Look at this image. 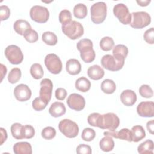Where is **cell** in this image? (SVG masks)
Here are the masks:
<instances>
[{
    "label": "cell",
    "mask_w": 154,
    "mask_h": 154,
    "mask_svg": "<svg viewBox=\"0 0 154 154\" xmlns=\"http://www.w3.org/2000/svg\"><path fill=\"white\" fill-rule=\"evenodd\" d=\"M93 46L92 41L88 38L81 39L77 43L76 48L80 52L81 58L86 63H91L95 59L96 54Z\"/></svg>",
    "instance_id": "1"
},
{
    "label": "cell",
    "mask_w": 154,
    "mask_h": 154,
    "mask_svg": "<svg viewBox=\"0 0 154 154\" xmlns=\"http://www.w3.org/2000/svg\"><path fill=\"white\" fill-rule=\"evenodd\" d=\"M120 125V119L114 113L108 112L104 114H100L97 126L102 129L108 131H115Z\"/></svg>",
    "instance_id": "2"
},
{
    "label": "cell",
    "mask_w": 154,
    "mask_h": 154,
    "mask_svg": "<svg viewBox=\"0 0 154 154\" xmlns=\"http://www.w3.org/2000/svg\"><path fill=\"white\" fill-rule=\"evenodd\" d=\"M63 32L71 40H76L80 38L84 34V28L81 23L71 20L70 22L62 25Z\"/></svg>",
    "instance_id": "3"
},
{
    "label": "cell",
    "mask_w": 154,
    "mask_h": 154,
    "mask_svg": "<svg viewBox=\"0 0 154 154\" xmlns=\"http://www.w3.org/2000/svg\"><path fill=\"white\" fill-rule=\"evenodd\" d=\"M91 19L96 24L102 23L106 17L107 6L104 2H97L93 4L90 8Z\"/></svg>",
    "instance_id": "4"
},
{
    "label": "cell",
    "mask_w": 154,
    "mask_h": 154,
    "mask_svg": "<svg viewBox=\"0 0 154 154\" xmlns=\"http://www.w3.org/2000/svg\"><path fill=\"white\" fill-rule=\"evenodd\" d=\"M151 22V17L146 11H137L131 13L130 25L135 29H141L148 26Z\"/></svg>",
    "instance_id": "5"
},
{
    "label": "cell",
    "mask_w": 154,
    "mask_h": 154,
    "mask_svg": "<svg viewBox=\"0 0 154 154\" xmlns=\"http://www.w3.org/2000/svg\"><path fill=\"white\" fill-rule=\"evenodd\" d=\"M60 131L66 137L72 138L76 137L79 133L77 123L70 119H63L58 124Z\"/></svg>",
    "instance_id": "6"
},
{
    "label": "cell",
    "mask_w": 154,
    "mask_h": 154,
    "mask_svg": "<svg viewBox=\"0 0 154 154\" xmlns=\"http://www.w3.org/2000/svg\"><path fill=\"white\" fill-rule=\"evenodd\" d=\"M101 64L105 69L112 72H116L122 69L125 64V60H120L113 55L106 54L101 58Z\"/></svg>",
    "instance_id": "7"
},
{
    "label": "cell",
    "mask_w": 154,
    "mask_h": 154,
    "mask_svg": "<svg viewBox=\"0 0 154 154\" xmlns=\"http://www.w3.org/2000/svg\"><path fill=\"white\" fill-rule=\"evenodd\" d=\"M45 64L49 70L52 74H59L63 68L62 62L58 55L55 54H49L45 58Z\"/></svg>",
    "instance_id": "8"
},
{
    "label": "cell",
    "mask_w": 154,
    "mask_h": 154,
    "mask_svg": "<svg viewBox=\"0 0 154 154\" xmlns=\"http://www.w3.org/2000/svg\"><path fill=\"white\" fill-rule=\"evenodd\" d=\"M7 59L12 64H19L23 60V53L19 47L14 45L8 46L4 51Z\"/></svg>",
    "instance_id": "9"
},
{
    "label": "cell",
    "mask_w": 154,
    "mask_h": 154,
    "mask_svg": "<svg viewBox=\"0 0 154 154\" xmlns=\"http://www.w3.org/2000/svg\"><path fill=\"white\" fill-rule=\"evenodd\" d=\"M31 19L37 23H43L46 22L49 17L48 9L41 5H34L31 7L29 11Z\"/></svg>",
    "instance_id": "10"
},
{
    "label": "cell",
    "mask_w": 154,
    "mask_h": 154,
    "mask_svg": "<svg viewBox=\"0 0 154 154\" xmlns=\"http://www.w3.org/2000/svg\"><path fill=\"white\" fill-rule=\"evenodd\" d=\"M113 13L122 24H130L131 21V14L129 13V9L125 4L119 3L115 5L113 8Z\"/></svg>",
    "instance_id": "11"
},
{
    "label": "cell",
    "mask_w": 154,
    "mask_h": 154,
    "mask_svg": "<svg viewBox=\"0 0 154 154\" xmlns=\"http://www.w3.org/2000/svg\"><path fill=\"white\" fill-rule=\"evenodd\" d=\"M67 103L70 108L79 111L84 108L85 100L84 97L81 95L77 93H72L68 96Z\"/></svg>",
    "instance_id": "12"
},
{
    "label": "cell",
    "mask_w": 154,
    "mask_h": 154,
    "mask_svg": "<svg viewBox=\"0 0 154 154\" xmlns=\"http://www.w3.org/2000/svg\"><path fill=\"white\" fill-rule=\"evenodd\" d=\"M40 85V97L49 103L52 97V93L53 89L52 82L51 79L48 78H44L41 81Z\"/></svg>",
    "instance_id": "13"
},
{
    "label": "cell",
    "mask_w": 154,
    "mask_h": 154,
    "mask_svg": "<svg viewBox=\"0 0 154 154\" xmlns=\"http://www.w3.org/2000/svg\"><path fill=\"white\" fill-rule=\"evenodd\" d=\"M32 92L29 87L24 84L17 85L14 90V95L16 99L20 102H25L31 97Z\"/></svg>",
    "instance_id": "14"
},
{
    "label": "cell",
    "mask_w": 154,
    "mask_h": 154,
    "mask_svg": "<svg viewBox=\"0 0 154 154\" xmlns=\"http://www.w3.org/2000/svg\"><path fill=\"white\" fill-rule=\"evenodd\" d=\"M137 112L141 117H152L154 115V103L152 101L140 102L137 107Z\"/></svg>",
    "instance_id": "15"
},
{
    "label": "cell",
    "mask_w": 154,
    "mask_h": 154,
    "mask_svg": "<svg viewBox=\"0 0 154 154\" xmlns=\"http://www.w3.org/2000/svg\"><path fill=\"white\" fill-rule=\"evenodd\" d=\"M120 100L125 106H130L134 105L137 101V94L131 90H125L120 94Z\"/></svg>",
    "instance_id": "16"
},
{
    "label": "cell",
    "mask_w": 154,
    "mask_h": 154,
    "mask_svg": "<svg viewBox=\"0 0 154 154\" xmlns=\"http://www.w3.org/2000/svg\"><path fill=\"white\" fill-rule=\"evenodd\" d=\"M66 112L64 104L61 102H55L49 108V113L54 117H58L64 115Z\"/></svg>",
    "instance_id": "17"
},
{
    "label": "cell",
    "mask_w": 154,
    "mask_h": 154,
    "mask_svg": "<svg viewBox=\"0 0 154 154\" xmlns=\"http://www.w3.org/2000/svg\"><path fill=\"white\" fill-rule=\"evenodd\" d=\"M66 69L69 74L76 75L81 72V65L78 60L71 58L67 61L66 64Z\"/></svg>",
    "instance_id": "18"
},
{
    "label": "cell",
    "mask_w": 154,
    "mask_h": 154,
    "mask_svg": "<svg viewBox=\"0 0 154 154\" xmlns=\"http://www.w3.org/2000/svg\"><path fill=\"white\" fill-rule=\"evenodd\" d=\"M87 75L93 80H99L103 77L105 72L100 66L95 64L90 66L88 69Z\"/></svg>",
    "instance_id": "19"
},
{
    "label": "cell",
    "mask_w": 154,
    "mask_h": 154,
    "mask_svg": "<svg viewBox=\"0 0 154 154\" xmlns=\"http://www.w3.org/2000/svg\"><path fill=\"white\" fill-rule=\"evenodd\" d=\"M13 152L15 154H32V147L28 142H18L13 146Z\"/></svg>",
    "instance_id": "20"
},
{
    "label": "cell",
    "mask_w": 154,
    "mask_h": 154,
    "mask_svg": "<svg viewBox=\"0 0 154 154\" xmlns=\"http://www.w3.org/2000/svg\"><path fill=\"white\" fill-rule=\"evenodd\" d=\"M13 28L17 34L20 35H23L28 29L31 28V26L28 21L23 19H19L17 20L14 23Z\"/></svg>",
    "instance_id": "21"
},
{
    "label": "cell",
    "mask_w": 154,
    "mask_h": 154,
    "mask_svg": "<svg viewBox=\"0 0 154 154\" xmlns=\"http://www.w3.org/2000/svg\"><path fill=\"white\" fill-rule=\"evenodd\" d=\"M132 141L137 143L145 138L146 132L142 126L135 125L131 129Z\"/></svg>",
    "instance_id": "22"
},
{
    "label": "cell",
    "mask_w": 154,
    "mask_h": 154,
    "mask_svg": "<svg viewBox=\"0 0 154 154\" xmlns=\"http://www.w3.org/2000/svg\"><path fill=\"white\" fill-rule=\"evenodd\" d=\"M112 49V54L114 57L120 60H125L128 54V48L126 46L119 44Z\"/></svg>",
    "instance_id": "23"
},
{
    "label": "cell",
    "mask_w": 154,
    "mask_h": 154,
    "mask_svg": "<svg viewBox=\"0 0 154 154\" xmlns=\"http://www.w3.org/2000/svg\"><path fill=\"white\" fill-rule=\"evenodd\" d=\"M114 145L115 144L112 138L109 136H105L99 141V147L100 149L105 152L112 150Z\"/></svg>",
    "instance_id": "24"
},
{
    "label": "cell",
    "mask_w": 154,
    "mask_h": 154,
    "mask_svg": "<svg viewBox=\"0 0 154 154\" xmlns=\"http://www.w3.org/2000/svg\"><path fill=\"white\" fill-rule=\"evenodd\" d=\"M91 87L90 81L84 76L78 78L75 81V88L81 92H87Z\"/></svg>",
    "instance_id": "25"
},
{
    "label": "cell",
    "mask_w": 154,
    "mask_h": 154,
    "mask_svg": "<svg viewBox=\"0 0 154 154\" xmlns=\"http://www.w3.org/2000/svg\"><path fill=\"white\" fill-rule=\"evenodd\" d=\"M102 91L106 94H112L116 90V85L114 81L110 79H104L100 85Z\"/></svg>",
    "instance_id": "26"
},
{
    "label": "cell",
    "mask_w": 154,
    "mask_h": 154,
    "mask_svg": "<svg viewBox=\"0 0 154 154\" xmlns=\"http://www.w3.org/2000/svg\"><path fill=\"white\" fill-rule=\"evenodd\" d=\"M138 152L140 154H146L153 153V142L151 140H147L141 143L137 148Z\"/></svg>",
    "instance_id": "27"
},
{
    "label": "cell",
    "mask_w": 154,
    "mask_h": 154,
    "mask_svg": "<svg viewBox=\"0 0 154 154\" xmlns=\"http://www.w3.org/2000/svg\"><path fill=\"white\" fill-rule=\"evenodd\" d=\"M87 8L84 4L79 3L73 8L74 16L77 19H84L87 15Z\"/></svg>",
    "instance_id": "28"
},
{
    "label": "cell",
    "mask_w": 154,
    "mask_h": 154,
    "mask_svg": "<svg viewBox=\"0 0 154 154\" xmlns=\"http://www.w3.org/2000/svg\"><path fill=\"white\" fill-rule=\"evenodd\" d=\"M23 126L19 123H14L10 127L11 133L13 138L17 140L23 139Z\"/></svg>",
    "instance_id": "29"
},
{
    "label": "cell",
    "mask_w": 154,
    "mask_h": 154,
    "mask_svg": "<svg viewBox=\"0 0 154 154\" xmlns=\"http://www.w3.org/2000/svg\"><path fill=\"white\" fill-rule=\"evenodd\" d=\"M42 39L45 44L49 46H54L58 42V38L55 34L51 31L43 32L42 35Z\"/></svg>",
    "instance_id": "30"
},
{
    "label": "cell",
    "mask_w": 154,
    "mask_h": 154,
    "mask_svg": "<svg viewBox=\"0 0 154 154\" xmlns=\"http://www.w3.org/2000/svg\"><path fill=\"white\" fill-rule=\"evenodd\" d=\"M30 73L35 79L42 78L44 74L42 66L38 63H34L30 67Z\"/></svg>",
    "instance_id": "31"
},
{
    "label": "cell",
    "mask_w": 154,
    "mask_h": 154,
    "mask_svg": "<svg viewBox=\"0 0 154 154\" xmlns=\"http://www.w3.org/2000/svg\"><path fill=\"white\" fill-rule=\"evenodd\" d=\"M99 46L102 50L104 51H109L114 48V40L110 37H104L100 40L99 42Z\"/></svg>",
    "instance_id": "32"
},
{
    "label": "cell",
    "mask_w": 154,
    "mask_h": 154,
    "mask_svg": "<svg viewBox=\"0 0 154 154\" xmlns=\"http://www.w3.org/2000/svg\"><path fill=\"white\" fill-rule=\"evenodd\" d=\"M22 76V72L19 68L15 67L13 68L8 75V81L11 84H15L17 82Z\"/></svg>",
    "instance_id": "33"
},
{
    "label": "cell",
    "mask_w": 154,
    "mask_h": 154,
    "mask_svg": "<svg viewBox=\"0 0 154 154\" xmlns=\"http://www.w3.org/2000/svg\"><path fill=\"white\" fill-rule=\"evenodd\" d=\"M116 138L123 140L129 142L132 141L131 131L128 128H123L119 131H116Z\"/></svg>",
    "instance_id": "34"
},
{
    "label": "cell",
    "mask_w": 154,
    "mask_h": 154,
    "mask_svg": "<svg viewBox=\"0 0 154 154\" xmlns=\"http://www.w3.org/2000/svg\"><path fill=\"white\" fill-rule=\"evenodd\" d=\"M48 104L46 100L41 98L40 96L36 97L32 102V106L34 110L40 111L43 110Z\"/></svg>",
    "instance_id": "35"
},
{
    "label": "cell",
    "mask_w": 154,
    "mask_h": 154,
    "mask_svg": "<svg viewBox=\"0 0 154 154\" xmlns=\"http://www.w3.org/2000/svg\"><path fill=\"white\" fill-rule=\"evenodd\" d=\"M96 137V132L93 129L86 128L83 129L81 134V138L84 141H91Z\"/></svg>",
    "instance_id": "36"
},
{
    "label": "cell",
    "mask_w": 154,
    "mask_h": 154,
    "mask_svg": "<svg viewBox=\"0 0 154 154\" xmlns=\"http://www.w3.org/2000/svg\"><path fill=\"white\" fill-rule=\"evenodd\" d=\"M24 38L29 43L36 42L38 39V35L36 31L30 28L28 29L23 35Z\"/></svg>",
    "instance_id": "37"
},
{
    "label": "cell",
    "mask_w": 154,
    "mask_h": 154,
    "mask_svg": "<svg viewBox=\"0 0 154 154\" xmlns=\"http://www.w3.org/2000/svg\"><path fill=\"white\" fill-rule=\"evenodd\" d=\"M139 93L143 97L151 98L153 96L152 88L147 84H143L139 88Z\"/></svg>",
    "instance_id": "38"
},
{
    "label": "cell",
    "mask_w": 154,
    "mask_h": 154,
    "mask_svg": "<svg viewBox=\"0 0 154 154\" xmlns=\"http://www.w3.org/2000/svg\"><path fill=\"white\" fill-rule=\"evenodd\" d=\"M58 18H59L60 22L62 25H64L70 22L72 20V14L70 11L68 10L64 9L60 11Z\"/></svg>",
    "instance_id": "39"
},
{
    "label": "cell",
    "mask_w": 154,
    "mask_h": 154,
    "mask_svg": "<svg viewBox=\"0 0 154 154\" xmlns=\"http://www.w3.org/2000/svg\"><path fill=\"white\" fill-rule=\"evenodd\" d=\"M42 137L46 140H51L56 135V130L51 126H47L45 128L41 133Z\"/></svg>",
    "instance_id": "40"
},
{
    "label": "cell",
    "mask_w": 154,
    "mask_h": 154,
    "mask_svg": "<svg viewBox=\"0 0 154 154\" xmlns=\"http://www.w3.org/2000/svg\"><path fill=\"white\" fill-rule=\"evenodd\" d=\"M23 138L26 139L32 138L35 135V129L31 126L29 125H26L23 126Z\"/></svg>",
    "instance_id": "41"
},
{
    "label": "cell",
    "mask_w": 154,
    "mask_h": 154,
    "mask_svg": "<svg viewBox=\"0 0 154 154\" xmlns=\"http://www.w3.org/2000/svg\"><path fill=\"white\" fill-rule=\"evenodd\" d=\"M144 40L149 44H153L154 43V28H150L146 30L143 35Z\"/></svg>",
    "instance_id": "42"
},
{
    "label": "cell",
    "mask_w": 154,
    "mask_h": 154,
    "mask_svg": "<svg viewBox=\"0 0 154 154\" xmlns=\"http://www.w3.org/2000/svg\"><path fill=\"white\" fill-rule=\"evenodd\" d=\"M99 116L100 114L97 112H93L92 114H90L87 117L88 123L91 126L97 127Z\"/></svg>",
    "instance_id": "43"
},
{
    "label": "cell",
    "mask_w": 154,
    "mask_h": 154,
    "mask_svg": "<svg viewBox=\"0 0 154 154\" xmlns=\"http://www.w3.org/2000/svg\"><path fill=\"white\" fill-rule=\"evenodd\" d=\"M10 16V8L5 5H2L0 7V16L1 20H5L8 19Z\"/></svg>",
    "instance_id": "44"
},
{
    "label": "cell",
    "mask_w": 154,
    "mask_h": 154,
    "mask_svg": "<svg viewBox=\"0 0 154 154\" xmlns=\"http://www.w3.org/2000/svg\"><path fill=\"white\" fill-rule=\"evenodd\" d=\"M76 152L78 154H91L92 152L90 146L85 144H81L77 146Z\"/></svg>",
    "instance_id": "45"
},
{
    "label": "cell",
    "mask_w": 154,
    "mask_h": 154,
    "mask_svg": "<svg viewBox=\"0 0 154 154\" xmlns=\"http://www.w3.org/2000/svg\"><path fill=\"white\" fill-rule=\"evenodd\" d=\"M67 93L64 88H58L55 91V96L57 99L59 100H63L67 96Z\"/></svg>",
    "instance_id": "46"
},
{
    "label": "cell",
    "mask_w": 154,
    "mask_h": 154,
    "mask_svg": "<svg viewBox=\"0 0 154 154\" xmlns=\"http://www.w3.org/2000/svg\"><path fill=\"white\" fill-rule=\"evenodd\" d=\"M0 131H1V145H2L3 143L6 141L7 138V133L6 130L3 128H0Z\"/></svg>",
    "instance_id": "47"
},
{
    "label": "cell",
    "mask_w": 154,
    "mask_h": 154,
    "mask_svg": "<svg viewBox=\"0 0 154 154\" xmlns=\"http://www.w3.org/2000/svg\"><path fill=\"white\" fill-rule=\"evenodd\" d=\"M146 127L148 131L151 134H153V130H154V121L153 120H151L147 122Z\"/></svg>",
    "instance_id": "48"
},
{
    "label": "cell",
    "mask_w": 154,
    "mask_h": 154,
    "mask_svg": "<svg viewBox=\"0 0 154 154\" xmlns=\"http://www.w3.org/2000/svg\"><path fill=\"white\" fill-rule=\"evenodd\" d=\"M7 67L2 64H1V82H2L4 77L7 73Z\"/></svg>",
    "instance_id": "49"
},
{
    "label": "cell",
    "mask_w": 154,
    "mask_h": 154,
    "mask_svg": "<svg viewBox=\"0 0 154 154\" xmlns=\"http://www.w3.org/2000/svg\"><path fill=\"white\" fill-rule=\"evenodd\" d=\"M151 1L150 0H146V1H137V2L138 4L141 7H145L147 6L150 3Z\"/></svg>",
    "instance_id": "50"
}]
</instances>
